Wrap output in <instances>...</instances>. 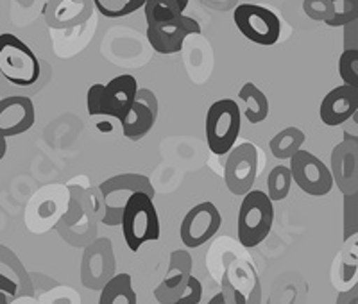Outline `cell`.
Listing matches in <instances>:
<instances>
[{
	"mask_svg": "<svg viewBox=\"0 0 358 304\" xmlns=\"http://www.w3.org/2000/svg\"><path fill=\"white\" fill-rule=\"evenodd\" d=\"M120 226L129 251L138 252L143 243L156 242L162 235V227L151 195L145 191L131 194L120 213Z\"/></svg>",
	"mask_w": 358,
	"mask_h": 304,
	"instance_id": "cell-1",
	"label": "cell"
},
{
	"mask_svg": "<svg viewBox=\"0 0 358 304\" xmlns=\"http://www.w3.org/2000/svg\"><path fill=\"white\" fill-rule=\"evenodd\" d=\"M155 297L159 304H199L203 284L192 274V258L187 251H174L171 265L162 283L156 287Z\"/></svg>",
	"mask_w": 358,
	"mask_h": 304,
	"instance_id": "cell-2",
	"label": "cell"
},
{
	"mask_svg": "<svg viewBox=\"0 0 358 304\" xmlns=\"http://www.w3.org/2000/svg\"><path fill=\"white\" fill-rule=\"evenodd\" d=\"M274 203L264 190H249L242 195L238 219H236V235L242 247H258L273 229Z\"/></svg>",
	"mask_w": 358,
	"mask_h": 304,
	"instance_id": "cell-3",
	"label": "cell"
},
{
	"mask_svg": "<svg viewBox=\"0 0 358 304\" xmlns=\"http://www.w3.org/2000/svg\"><path fill=\"white\" fill-rule=\"evenodd\" d=\"M0 75L20 88L36 85L41 75L36 54L13 33L0 34Z\"/></svg>",
	"mask_w": 358,
	"mask_h": 304,
	"instance_id": "cell-4",
	"label": "cell"
},
{
	"mask_svg": "<svg viewBox=\"0 0 358 304\" xmlns=\"http://www.w3.org/2000/svg\"><path fill=\"white\" fill-rule=\"evenodd\" d=\"M242 129V111L233 99H220L208 108L204 120L208 149L224 156L236 145Z\"/></svg>",
	"mask_w": 358,
	"mask_h": 304,
	"instance_id": "cell-5",
	"label": "cell"
},
{
	"mask_svg": "<svg viewBox=\"0 0 358 304\" xmlns=\"http://www.w3.org/2000/svg\"><path fill=\"white\" fill-rule=\"evenodd\" d=\"M236 29L242 36L262 47H273L281 34V22L271 9L258 4L236 6L233 13Z\"/></svg>",
	"mask_w": 358,
	"mask_h": 304,
	"instance_id": "cell-6",
	"label": "cell"
},
{
	"mask_svg": "<svg viewBox=\"0 0 358 304\" xmlns=\"http://www.w3.org/2000/svg\"><path fill=\"white\" fill-rule=\"evenodd\" d=\"M226 304H262V283L257 268L245 260H233L222 274Z\"/></svg>",
	"mask_w": 358,
	"mask_h": 304,
	"instance_id": "cell-7",
	"label": "cell"
},
{
	"mask_svg": "<svg viewBox=\"0 0 358 304\" xmlns=\"http://www.w3.org/2000/svg\"><path fill=\"white\" fill-rule=\"evenodd\" d=\"M289 161L292 182H296L301 191L312 197H322L334 190L335 182L330 168L317 156H313L305 149H299Z\"/></svg>",
	"mask_w": 358,
	"mask_h": 304,
	"instance_id": "cell-8",
	"label": "cell"
},
{
	"mask_svg": "<svg viewBox=\"0 0 358 304\" xmlns=\"http://www.w3.org/2000/svg\"><path fill=\"white\" fill-rule=\"evenodd\" d=\"M258 174V150L252 143H241L228 152L224 163V182L233 195L252 190Z\"/></svg>",
	"mask_w": 358,
	"mask_h": 304,
	"instance_id": "cell-9",
	"label": "cell"
},
{
	"mask_svg": "<svg viewBox=\"0 0 358 304\" xmlns=\"http://www.w3.org/2000/svg\"><path fill=\"white\" fill-rule=\"evenodd\" d=\"M220 226H222L220 211L213 203L204 201L188 210L179 227V236L185 247L197 249L208 243V240H212L219 233Z\"/></svg>",
	"mask_w": 358,
	"mask_h": 304,
	"instance_id": "cell-10",
	"label": "cell"
},
{
	"mask_svg": "<svg viewBox=\"0 0 358 304\" xmlns=\"http://www.w3.org/2000/svg\"><path fill=\"white\" fill-rule=\"evenodd\" d=\"M190 34H201L199 22L187 15H179L178 18L159 24L147 25L145 36L152 49L163 56L178 54L183 49V43Z\"/></svg>",
	"mask_w": 358,
	"mask_h": 304,
	"instance_id": "cell-11",
	"label": "cell"
},
{
	"mask_svg": "<svg viewBox=\"0 0 358 304\" xmlns=\"http://www.w3.org/2000/svg\"><path fill=\"white\" fill-rule=\"evenodd\" d=\"M99 190L104 195V201L106 203V217H104V222L106 224H120V213H122V206H120V201L117 199L118 194L124 195V203L134 191H145L147 195H151L155 199V188H152L151 181L145 178V175L140 174H122L115 175V178L108 179L99 187ZM122 203V204H124Z\"/></svg>",
	"mask_w": 358,
	"mask_h": 304,
	"instance_id": "cell-12",
	"label": "cell"
},
{
	"mask_svg": "<svg viewBox=\"0 0 358 304\" xmlns=\"http://www.w3.org/2000/svg\"><path fill=\"white\" fill-rule=\"evenodd\" d=\"M36 122L33 101L24 95L0 99V134L6 140L27 133Z\"/></svg>",
	"mask_w": 358,
	"mask_h": 304,
	"instance_id": "cell-13",
	"label": "cell"
},
{
	"mask_svg": "<svg viewBox=\"0 0 358 304\" xmlns=\"http://www.w3.org/2000/svg\"><path fill=\"white\" fill-rule=\"evenodd\" d=\"M358 111V88L341 85L330 89L319 106V118L326 126L335 127L355 117Z\"/></svg>",
	"mask_w": 358,
	"mask_h": 304,
	"instance_id": "cell-14",
	"label": "cell"
},
{
	"mask_svg": "<svg viewBox=\"0 0 358 304\" xmlns=\"http://www.w3.org/2000/svg\"><path fill=\"white\" fill-rule=\"evenodd\" d=\"M357 136L346 134L344 142L338 143L331 152V178L337 187L344 194L357 191V174H358V152Z\"/></svg>",
	"mask_w": 358,
	"mask_h": 304,
	"instance_id": "cell-15",
	"label": "cell"
},
{
	"mask_svg": "<svg viewBox=\"0 0 358 304\" xmlns=\"http://www.w3.org/2000/svg\"><path fill=\"white\" fill-rule=\"evenodd\" d=\"M138 92V82L134 75L122 73L104 85V108L106 117L124 120L134 104V97Z\"/></svg>",
	"mask_w": 358,
	"mask_h": 304,
	"instance_id": "cell-16",
	"label": "cell"
},
{
	"mask_svg": "<svg viewBox=\"0 0 358 304\" xmlns=\"http://www.w3.org/2000/svg\"><path fill=\"white\" fill-rule=\"evenodd\" d=\"M156 124V115L152 113L145 104L134 101L133 108L126 115L124 120H120L122 126V134L129 140H140L145 134L151 133V129Z\"/></svg>",
	"mask_w": 358,
	"mask_h": 304,
	"instance_id": "cell-17",
	"label": "cell"
},
{
	"mask_svg": "<svg viewBox=\"0 0 358 304\" xmlns=\"http://www.w3.org/2000/svg\"><path fill=\"white\" fill-rule=\"evenodd\" d=\"M99 304H136V290L127 272L117 274L104 283Z\"/></svg>",
	"mask_w": 358,
	"mask_h": 304,
	"instance_id": "cell-18",
	"label": "cell"
},
{
	"mask_svg": "<svg viewBox=\"0 0 358 304\" xmlns=\"http://www.w3.org/2000/svg\"><path fill=\"white\" fill-rule=\"evenodd\" d=\"M24 276L25 270L18 263L17 256L0 245V292L8 294L9 297H17Z\"/></svg>",
	"mask_w": 358,
	"mask_h": 304,
	"instance_id": "cell-19",
	"label": "cell"
},
{
	"mask_svg": "<svg viewBox=\"0 0 358 304\" xmlns=\"http://www.w3.org/2000/svg\"><path fill=\"white\" fill-rule=\"evenodd\" d=\"M238 99L244 102V118L249 124H260L268 117V99L255 82H245L238 92Z\"/></svg>",
	"mask_w": 358,
	"mask_h": 304,
	"instance_id": "cell-20",
	"label": "cell"
},
{
	"mask_svg": "<svg viewBox=\"0 0 358 304\" xmlns=\"http://www.w3.org/2000/svg\"><path fill=\"white\" fill-rule=\"evenodd\" d=\"M306 136L299 127H285L283 131L274 136L271 142H268V147H271V152L276 159L280 161H287V159L292 158L297 150L301 149L303 143H305Z\"/></svg>",
	"mask_w": 358,
	"mask_h": 304,
	"instance_id": "cell-21",
	"label": "cell"
},
{
	"mask_svg": "<svg viewBox=\"0 0 358 304\" xmlns=\"http://www.w3.org/2000/svg\"><path fill=\"white\" fill-rule=\"evenodd\" d=\"M292 188V175H290L289 166L278 165L267 175V197L273 203H280V201L287 199V195L290 194Z\"/></svg>",
	"mask_w": 358,
	"mask_h": 304,
	"instance_id": "cell-22",
	"label": "cell"
},
{
	"mask_svg": "<svg viewBox=\"0 0 358 304\" xmlns=\"http://www.w3.org/2000/svg\"><path fill=\"white\" fill-rule=\"evenodd\" d=\"M143 13H145L147 25H151L159 24V22L174 20L179 15H183L185 9H181L171 0H145Z\"/></svg>",
	"mask_w": 358,
	"mask_h": 304,
	"instance_id": "cell-23",
	"label": "cell"
},
{
	"mask_svg": "<svg viewBox=\"0 0 358 304\" xmlns=\"http://www.w3.org/2000/svg\"><path fill=\"white\" fill-rule=\"evenodd\" d=\"M95 8L106 18H124L143 8L145 0H94Z\"/></svg>",
	"mask_w": 358,
	"mask_h": 304,
	"instance_id": "cell-24",
	"label": "cell"
},
{
	"mask_svg": "<svg viewBox=\"0 0 358 304\" xmlns=\"http://www.w3.org/2000/svg\"><path fill=\"white\" fill-rule=\"evenodd\" d=\"M338 75L344 85L358 88V50L348 49L338 59Z\"/></svg>",
	"mask_w": 358,
	"mask_h": 304,
	"instance_id": "cell-25",
	"label": "cell"
},
{
	"mask_svg": "<svg viewBox=\"0 0 358 304\" xmlns=\"http://www.w3.org/2000/svg\"><path fill=\"white\" fill-rule=\"evenodd\" d=\"M334 4V18L326 22L331 27H338L357 17V0H330Z\"/></svg>",
	"mask_w": 358,
	"mask_h": 304,
	"instance_id": "cell-26",
	"label": "cell"
},
{
	"mask_svg": "<svg viewBox=\"0 0 358 304\" xmlns=\"http://www.w3.org/2000/svg\"><path fill=\"white\" fill-rule=\"evenodd\" d=\"M86 108H88L90 117H106V108H104V85L97 82L88 88L86 95Z\"/></svg>",
	"mask_w": 358,
	"mask_h": 304,
	"instance_id": "cell-27",
	"label": "cell"
},
{
	"mask_svg": "<svg viewBox=\"0 0 358 304\" xmlns=\"http://www.w3.org/2000/svg\"><path fill=\"white\" fill-rule=\"evenodd\" d=\"M305 13L313 20L330 22L334 18V4L330 0H305Z\"/></svg>",
	"mask_w": 358,
	"mask_h": 304,
	"instance_id": "cell-28",
	"label": "cell"
},
{
	"mask_svg": "<svg viewBox=\"0 0 358 304\" xmlns=\"http://www.w3.org/2000/svg\"><path fill=\"white\" fill-rule=\"evenodd\" d=\"M134 101L145 104L147 108H149V110H151L152 113H155L156 117H158V101H156V95L152 94L151 89L138 88V92H136V97H134Z\"/></svg>",
	"mask_w": 358,
	"mask_h": 304,
	"instance_id": "cell-29",
	"label": "cell"
},
{
	"mask_svg": "<svg viewBox=\"0 0 358 304\" xmlns=\"http://www.w3.org/2000/svg\"><path fill=\"white\" fill-rule=\"evenodd\" d=\"M337 304H357V287H353L351 290H344V292L338 294Z\"/></svg>",
	"mask_w": 358,
	"mask_h": 304,
	"instance_id": "cell-30",
	"label": "cell"
},
{
	"mask_svg": "<svg viewBox=\"0 0 358 304\" xmlns=\"http://www.w3.org/2000/svg\"><path fill=\"white\" fill-rule=\"evenodd\" d=\"M6 152H8V140H6L4 136L0 134V161L4 159Z\"/></svg>",
	"mask_w": 358,
	"mask_h": 304,
	"instance_id": "cell-31",
	"label": "cell"
},
{
	"mask_svg": "<svg viewBox=\"0 0 358 304\" xmlns=\"http://www.w3.org/2000/svg\"><path fill=\"white\" fill-rule=\"evenodd\" d=\"M208 304H226L224 303V297H222V294H217V296H213L212 299L208 301Z\"/></svg>",
	"mask_w": 358,
	"mask_h": 304,
	"instance_id": "cell-32",
	"label": "cell"
},
{
	"mask_svg": "<svg viewBox=\"0 0 358 304\" xmlns=\"http://www.w3.org/2000/svg\"><path fill=\"white\" fill-rule=\"evenodd\" d=\"M171 2L178 4L181 9H187V6H188V2H190V0H171Z\"/></svg>",
	"mask_w": 358,
	"mask_h": 304,
	"instance_id": "cell-33",
	"label": "cell"
},
{
	"mask_svg": "<svg viewBox=\"0 0 358 304\" xmlns=\"http://www.w3.org/2000/svg\"><path fill=\"white\" fill-rule=\"evenodd\" d=\"M0 304H9V296L4 292H0Z\"/></svg>",
	"mask_w": 358,
	"mask_h": 304,
	"instance_id": "cell-34",
	"label": "cell"
}]
</instances>
